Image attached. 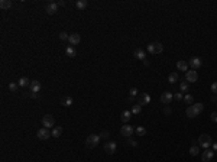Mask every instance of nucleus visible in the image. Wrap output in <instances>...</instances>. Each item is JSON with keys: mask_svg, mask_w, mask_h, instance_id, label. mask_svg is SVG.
Returning a JSON list of instances; mask_svg holds the SVG:
<instances>
[{"mask_svg": "<svg viewBox=\"0 0 217 162\" xmlns=\"http://www.w3.org/2000/svg\"><path fill=\"white\" fill-rule=\"evenodd\" d=\"M193 106H194V108L198 111V114L204 110V104H203V103H195V104H193Z\"/></svg>", "mask_w": 217, "mask_h": 162, "instance_id": "31", "label": "nucleus"}, {"mask_svg": "<svg viewBox=\"0 0 217 162\" xmlns=\"http://www.w3.org/2000/svg\"><path fill=\"white\" fill-rule=\"evenodd\" d=\"M56 10H58V3H55V1L48 3V4H46V7H45V12H46L48 15H55Z\"/></svg>", "mask_w": 217, "mask_h": 162, "instance_id": "11", "label": "nucleus"}, {"mask_svg": "<svg viewBox=\"0 0 217 162\" xmlns=\"http://www.w3.org/2000/svg\"><path fill=\"white\" fill-rule=\"evenodd\" d=\"M198 145H200L201 148H204V149H208V148L213 145L211 136H210V135H206V133L200 135V138H198Z\"/></svg>", "mask_w": 217, "mask_h": 162, "instance_id": "1", "label": "nucleus"}, {"mask_svg": "<svg viewBox=\"0 0 217 162\" xmlns=\"http://www.w3.org/2000/svg\"><path fill=\"white\" fill-rule=\"evenodd\" d=\"M65 54H67V56H70V58H76L77 51L74 49V46H67L65 48Z\"/></svg>", "mask_w": 217, "mask_h": 162, "instance_id": "20", "label": "nucleus"}, {"mask_svg": "<svg viewBox=\"0 0 217 162\" xmlns=\"http://www.w3.org/2000/svg\"><path fill=\"white\" fill-rule=\"evenodd\" d=\"M61 104H62L64 107H71V106H73V98L70 97V96L61 97Z\"/></svg>", "mask_w": 217, "mask_h": 162, "instance_id": "16", "label": "nucleus"}, {"mask_svg": "<svg viewBox=\"0 0 217 162\" xmlns=\"http://www.w3.org/2000/svg\"><path fill=\"white\" fill-rule=\"evenodd\" d=\"M197 80H198V74H197L195 70H188L185 73V81L187 83H195Z\"/></svg>", "mask_w": 217, "mask_h": 162, "instance_id": "5", "label": "nucleus"}, {"mask_svg": "<svg viewBox=\"0 0 217 162\" xmlns=\"http://www.w3.org/2000/svg\"><path fill=\"white\" fill-rule=\"evenodd\" d=\"M177 68H178L180 71H185V73H187V71H188V64H187L185 61H178V62H177Z\"/></svg>", "mask_w": 217, "mask_h": 162, "instance_id": "23", "label": "nucleus"}, {"mask_svg": "<svg viewBox=\"0 0 217 162\" xmlns=\"http://www.w3.org/2000/svg\"><path fill=\"white\" fill-rule=\"evenodd\" d=\"M104 151L108 155H113L116 152V142H106L104 143Z\"/></svg>", "mask_w": 217, "mask_h": 162, "instance_id": "13", "label": "nucleus"}, {"mask_svg": "<svg viewBox=\"0 0 217 162\" xmlns=\"http://www.w3.org/2000/svg\"><path fill=\"white\" fill-rule=\"evenodd\" d=\"M62 132H64V129H62L61 126H55L54 129H52V132H51V133H52V136H54L55 139H56V138H59V136L62 135Z\"/></svg>", "mask_w": 217, "mask_h": 162, "instance_id": "21", "label": "nucleus"}, {"mask_svg": "<svg viewBox=\"0 0 217 162\" xmlns=\"http://www.w3.org/2000/svg\"><path fill=\"white\" fill-rule=\"evenodd\" d=\"M68 42L71 43V46H76V45H78V43L81 42V36H80L78 33H71Z\"/></svg>", "mask_w": 217, "mask_h": 162, "instance_id": "14", "label": "nucleus"}, {"mask_svg": "<svg viewBox=\"0 0 217 162\" xmlns=\"http://www.w3.org/2000/svg\"><path fill=\"white\" fill-rule=\"evenodd\" d=\"M0 7H1L3 10L10 9V7H12V1H10V0H1V1H0Z\"/></svg>", "mask_w": 217, "mask_h": 162, "instance_id": "24", "label": "nucleus"}, {"mask_svg": "<svg viewBox=\"0 0 217 162\" xmlns=\"http://www.w3.org/2000/svg\"><path fill=\"white\" fill-rule=\"evenodd\" d=\"M174 100H177V101L183 100V94H181V93H177V94H174Z\"/></svg>", "mask_w": 217, "mask_h": 162, "instance_id": "36", "label": "nucleus"}, {"mask_svg": "<svg viewBox=\"0 0 217 162\" xmlns=\"http://www.w3.org/2000/svg\"><path fill=\"white\" fill-rule=\"evenodd\" d=\"M211 93H214V94H217V81H216V83H213V84H211Z\"/></svg>", "mask_w": 217, "mask_h": 162, "instance_id": "37", "label": "nucleus"}, {"mask_svg": "<svg viewBox=\"0 0 217 162\" xmlns=\"http://www.w3.org/2000/svg\"><path fill=\"white\" fill-rule=\"evenodd\" d=\"M18 84H19V87H28V86H31V80L26 78V77H22Z\"/></svg>", "mask_w": 217, "mask_h": 162, "instance_id": "25", "label": "nucleus"}, {"mask_svg": "<svg viewBox=\"0 0 217 162\" xmlns=\"http://www.w3.org/2000/svg\"><path fill=\"white\" fill-rule=\"evenodd\" d=\"M135 58H138V59H142V61H143V59H146V52H145V51H143V49H141V48H138V49H136V51H135Z\"/></svg>", "mask_w": 217, "mask_h": 162, "instance_id": "18", "label": "nucleus"}, {"mask_svg": "<svg viewBox=\"0 0 217 162\" xmlns=\"http://www.w3.org/2000/svg\"><path fill=\"white\" fill-rule=\"evenodd\" d=\"M100 135H90V136H87V139H86V146L87 148H90V149H93V148H96L98 143H100Z\"/></svg>", "mask_w": 217, "mask_h": 162, "instance_id": "2", "label": "nucleus"}, {"mask_svg": "<svg viewBox=\"0 0 217 162\" xmlns=\"http://www.w3.org/2000/svg\"><path fill=\"white\" fill-rule=\"evenodd\" d=\"M213 158H214V151L213 149H206V151L203 152V155H201L203 162H210Z\"/></svg>", "mask_w": 217, "mask_h": 162, "instance_id": "10", "label": "nucleus"}, {"mask_svg": "<svg viewBox=\"0 0 217 162\" xmlns=\"http://www.w3.org/2000/svg\"><path fill=\"white\" fill-rule=\"evenodd\" d=\"M211 120H213L214 123H217V111H214V113H211Z\"/></svg>", "mask_w": 217, "mask_h": 162, "instance_id": "38", "label": "nucleus"}, {"mask_svg": "<svg viewBox=\"0 0 217 162\" xmlns=\"http://www.w3.org/2000/svg\"><path fill=\"white\" fill-rule=\"evenodd\" d=\"M29 88H31V93H35V94H38V93L41 91L42 86H41V83H39L38 80H32V81H31V86H29Z\"/></svg>", "mask_w": 217, "mask_h": 162, "instance_id": "12", "label": "nucleus"}, {"mask_svg": "<svg viewBox=\"0 0 217 162\" xmlns=\"http://www.w3.org/2000/svg\"><path fill=\"white\" fill-rule=\"evenodd\" d=\"M129 93H130V97H136L139 91H138V88H135V87H133V88H130Z\"/></svg>", "mask_w": 217, "mask_h": 162, "instance_id": "35", "label": "nucleus"}, {"mask_svg": "<svg viewBox=\"0 0 217 162\" xmlns=\"http://www.w3.org/2000/svg\"><path fill=\"white\" fill-rule=\"evenodd\" d=\"M168 81H169L171 84H175V83L178 81V73H171V74L168 76Z\"/></svg>", "mask_w": 217, "mask_h": 162, "instance_id": "26", "label": "nucleus"}, {"mask_svg": "<svg viewBox=\"0 0 217 162\" xmlns=\"http://www.w3.org/2000/svg\"><path fill=\"white\" fill-rule=\"evenodd\" d=\"M59 39L61 41H68L70 39V35L67 32H59Z\"/></svg>", "mask_w": 217, "mask_h": 162, "instance_id": "34", "label": "nucleus"}, {"mask_svg": "<svg viewBox=\"0 0 217 162\" xmlns=\"http://www.w3.org/2000/svg\"><path fill=\"white\" fill-rule=\"evenodd\" d=\"M130 117H132V111H128V110H125V111L122 113V116H120V119H122L123 123H128L130 120Z\"/></svg>", "mask_w": 217, "mask_h": 162, "instance_id": "22", "label": "nucleus"}, {"mask_svg": "<svg viewBox=\"0 0 217 162\" xmlns=\"http://www.w3.org/2000/svg\"><path fill=\"white\" fill-rule=\"evenodd\" d=\"M130 111H132L133 114H139V113L142 111V106L139 104V103H138V104H133V106H132V110H130Z\"/></svg>", "mask_w": 217, "mask_h": 162, "instance_id": "27", "label": "nucleus"}, {"mask_svg": "<svg viewBox=\"0 0 217 162\" xmlns=\"http://www.w3.org/2000/svg\"><path fill=\"white\" fill-rule=\"evenodd\" d=\"M188 65L191 67V70H198V68L203 65V61H201V58H198V56H193V58H190Z\"/></svg>", "mask_w": 217, "mask_h": 162, "instance_id": "7", "label": "nucleus"}, {"mask_svg": "<svg viewBox=\"0 0 217 162\" xmlns=\"http://www.w3.org/2000/svg\"><path fill=\"white\" fill-rule=\"evenodd\" d=\"M87 6H88V1L87 0H77L76 1V7L78 10H84Z\"/></svg>", "mask_w": 217, "mask_h": 162, "instance_id": "19", "label": "nucleus"}, {"mask_svg": "<svg viewBox=\"0 0 217 162\" xmlns=\"http://www.w3.org/2000/svg\"><path fill=\"white\" fill-rule=\"evenodd\" d=\"M133 132H135V128H133V126H129V125H123V128L120 129V133H122L123 136H126V138H130V136L133 135Z\"/></svg>", "mask_w": 217, "mask_h": 162, "instance_id": "9", "label": "nucleus"}, {"mask_svg": "<svg viewBox=\"0 0 217 162\" xmlns=\"http://www.w3.org/2000/svg\"><path fill=\"white\" fill-rule=\"evenodd\" d=\"M180 88H181V91H183V93L188 91V83H187V81H181V84H180Z\"/></svg>", "mask_w": 217, "mask_h": 162, "instance_id": "32", "label": "nucleus"}, {"mask_svg": "<svg viewBox=\"0 0 217 162\" xmlns=\"http://www.w3.org/2000/svg\"><path fill=\"white\" fill-rule=\"evenodd\" d=\"M185 113H187V116H188L190 119H193V117H197V116H198V111L194 108V106H190V107L187 108Z\"/></svg>", "mask_w": 217, "mask_h": 162, "instance_id": "17", "label": "nucleus"}, {"mask_svg": "<svg viewBox=\"0 0 217 162\" xmlns=\"http://www.w3.org/2000/svg\"><path fill=\"white\" fill-rule=\"evenodd\" d=\"M42 125H43V128H54L55 126V119H54V116H51V114H45L42 117Z\"/></svg>", "mask_w": 217, "mask_h": 162, "instance_id": "4", "label": "nucleus"}, {"mask_svg": "<svg viewBox=\"0 0 217 162\" xmlns=\"http://www.w3.org/2000/svg\"><path fill=\"white\" fill-rule=\"evenodd\" d=\"M36 136H38V139H41V141H46V139H49V136H52V133L46 129V128H41V129L38 130Z\"/></svg>", "mask_w": 217, "mask_h": 162, "instance_id": "6", "label": "nucleus"}, {"mask_svg": "<svg viewBox=\"0 0 217 162\" xmlns=\"http://www.w3.org/2000/svg\"><path fill=\"white\" fill-rule=\"evenodd\" d=\"M172 98H174V94L171 93V91H165V93L161 94L159 100H161V103H162V104H169V103L172 101Z\"/></svg>", "mask_w": 217, "mask_h": 162, "instance_id": "8", "label": "nucleus"}, {"mask_svg": "<svg viewBox=\"0 0 217 162\" xmlns=\"http://www.w3.org/2000/svg\"><path fill=\"white\" fill-rule=\"evenodd\" d=\"M108 136H110L108 132H101V135H100V138H108Z\"/></svg>", "mask_w": 217, "mask_h": 162, "instance_id": "39", "label": "nucleus"}, {"mask_svg": "<svg viewBox=\"0 0 217 162\" xmlns=\"http://www.w3.org/2000/svg\"><path fill=\"white\" fill-rule=\"evenodd\" d=\"M18 87H19V84H16V83H10V84H9V90H10L12 93H16V91H18Z\"/></svg>", "mask_w": 217, "mask_h": 162, "instance_id": "33", "label": "nucleus"}, {"mask_svg": "<svg viewBox=\"0 0 217 162\" xmlns=\"http://www.w3.org/2000/svg\"><path fill=\"white\" fill-rule=\"evenodd\" d=\"M198 152H200V146H195V145H193V146L190 148V155H191V156H197V155H198Z\"/></svg>", "mask_w": 217, "mask_h": 162, "instance_id": "28", "label": "nucleus"}, {"mask_svg": "<svg viewBox=\"0 0 217 162\" xmlns=\"http://www.w3.org/2000/svg\"><path fill=\"white\" fill-rule=\"evenodd\" d=\"M129 143H130V145H133V146H138V142L132 141V139H129Z\"/></svg>", "mask_w": 217, "mask_h": 162, "instance_id": "41", "label": "nucleus"}, {"mask_svg": "<svg viewBox=\"0 0 217 162\" xmlns=\"http://www.w3.org/2000/svg\"><path fill=\"white\" fill-rule=\"evenodd\" d=\"M163 51V46L161 42H152L148 45V52L151 54H161Z\"/></svg>", "mask_w": 217, "mask_h": 162, "instance_id": "3", "label": "nucleus"}, {"mask_svg": "<svg viewBox=\"0 0 217 162\" xmlns=\"http://www.w3.org/2000/svg\"><path fill=\"white\" fill-rule=\"evenodd\" d=\"M171 113H172V108H169V107L165 108V114H171Z\"/></svg>", "mask_w": 217, "mask_h": 162, "instance_id": "40", "label": "nucleus"}, {"mask_svg": "<svg viewBox=\"0 0 217 162\" xmlns=\"http://www.w3.org/2000/svg\"><path fill=\"white\" fill-rule=\"evenodd\" d=\"M135 130H136V135H138V136H145V135H146V129H145L143 126H138Z\"/></svg>", "mask_w": 217, "mask_h": 162, "instance_id": "29", "label": "nucleus"}, {"mask_svg": "<svg viewBox=\"0 0 217 162\" xmlns=\"http://www.w3.org/2000/svg\"><path fill=\"white\" fill-rule=\"evenodd\" d=\"M213 151L217 152V142H216V143H213Z\"/></svg>", "mask_w": 217, "mask_h": 162, "instance_id": "43", "label": "nucleus"}, {"mask_svg": "<svg viewBox=\"0 0 217 162\" xmlns=\"http://www.w3.org/2000/svg\"><path fill=\"white\" fill-rule=\"evenodd\" d=\"M151 103V96L148 94V93H143L139 96V104L141 106H146V104H149Z\"/></svg>", "mask_w": 217, "mask_h": 162, "instance_id": "15", "label": "nucleus"}, {"mask_svg": "<svg viewBox=\"0 0 217 162\" xmlns=\"http://www.w3.org/2000/svg\"><path fill=\"white\" fill-rule=\"evenodd\" d=\"M58 6H65V1H64V0H61V1H58Z\"/></svg>", "mask_w": 217, "mask_h": 162, "instance_id": "42", "label": "nucleus"}, {"mask_svg": "<svg viewBox=\"0 0 217 162\" xmlns=\"http://www.w3.org/2000/svg\"><path fill=\"white\" fill-rule=\"evenodd\" d=\"M193 101H194V98H193L191 94H187V96L184 97V103H185V104H191V106H193Z\"/></svg>", "mask_w": 217, "mask_h": 162, "instance_id": "30", "label": "nucleus"}, {"mask_svg": "<svg viewBox=\"0 0 217 162\" xmlns=\"http://www.w3.org/2000/svg\"><path fill=\"white\" fill-rule=\"evenodd\" d=\"M143 64H145V65H149V64H151V62H149L148 59H143Z\"/></svg>", "mask_w": 217, "mask_h": 162, "instance_id": "44", "label": "nucleus"}]
</instances>
